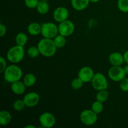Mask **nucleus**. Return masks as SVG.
Here are the masks:
<instances>
[{"label":"nucleus","mask_w":128,"mask_h":128,"mask_svg":"<svg viewBox=\"0 0 128 128\" xmlns=\"http://www.w3.org/2000/svg\"><path fill=\"white\" fill-rule=\"evenodd\" d=\"M37 46L40 50V54L44 57H52L56 54L57 47L54 42L53 39L44 38L39 41Z\"/></svg>","instance_id":"nucleus-1"},{"label":"nucleus","mask_w":128,"mask_h":128,"mask_svg":"<svg viewBox=\"0 0 128 128\" xmlns=\"http://www.w3.org/2000/svg\"><path fill=\"white\" fill-rule=\"evenodd\" d=\"M4 78L5 81L10 83H12L20 81L22 77L23 72L20 67L15 64L8 66L3 72Z\"/></svg>","instance_id":"nucleus-2"},{"label":"nucleus","mask_w":128,"mask_h":128,"mask_svg":"<svg viewBox=\"0 0 128 128\" xmlns=\"http://www.w3.org/2000/svg\"><path fill=\"white\" fill-rule=\"evenodd\" d=\"M25 51L23 46L16 44L11 47L8 51L6 54V58L12 64L20 62L24 58Z\"/></svg>","instance_id":"nucleus-3"},{"label":"nucleus","mask_w":128,"mask_h":128,"mask_svg":"<svg viewBox=\"0 0 128 128\" xmlns=\"http://www.w3.org/2000/svg\"><path fill=\"white\" fill-rule=\"evenodd\" d=\"M58 34V26L54 22H47L41 24V35L43 38L53 39Z\"/></svg>","instance_id":"nucleus-4"},{"label":"nucleus","mask_w":128,"mask_h":128,"mask_svg":"<svg viewBox=\"0 0 128 128\" xmlns=\"http://www.w3.org/2000/svg\"><path fill=\"white\" fill-rule=\"evenodd\" d=\"M91 82L92 88L96 91L107 90L108 87V81L107 78L105 75L101 72L95 73Z\"/></svg>","instance_id":"nucleus-5"},{"label":"nucleus","mask_w":128,"mask_h":128,"mask_svg":"<svg viewBox=\"0 0 128 128\" xmlns=\"http://www.w3.org/2000/svg\"><path fill=\"white\" fill-rule=\"evenodd\" d=\"M98 115L92 110H85L80 114V121L86 126H92L97 122Z\"/></svg>","instance_id":"nucleus-6"},{"label":"nucleus","mask_w":128,"mask_h":128,"mask_svg":"<svg viewBox=\"0 0 128 128\" xmlns=\"http://www.w3.org/2000/svg\"><path fill=\"white\" fill-rule=\"evenodd\" d=\"M108 74L110 80L115 82H120L126 76L124 68L121 66H112L109 70Z\"/></svg>","instance_id":"nucleus-7"},{"label":"nucleus","mask_w":128,"mask_h":128,"mask_svg":"<svg viewBox=\"0 0 128 128\" xmlns=\"http://www.w3.org/2000/svg\"><path fill=\"white\" fill-rule=\"evenodd\" d=\"M56 118L53 114L50 112H43L39 118V122L42 128H51L56 124Z\"/></svg>","instance_id":"nucleus-8"},{"label":"nucleus","mask_w":128,"mask_h":128,"mask_svg":"<svg viewBox=\"0 0 128 128\" xmlns=\"http://www.w3.org/2000/svg\"><path fill=\"white\" fill-rule=\"evenodd\" d=\"M59 34L68 37L74 33L75 31V25L70 20H66L60 22L58 25Z\"/></svg>","instance_id":"nucleus-9"},{"label":"nucleus","mask_w":128,"mask_h":128,"mask_svg":"<svg viewBox=\"0 0 128 128\" xmlns=\"http://www.w3.org/2000/svg\"><path fill=\"white\" fill-rule=\"evenodd\" d=\"M69 16H70V13H69L68 10L63 6L58 7L57 8L55 9L52 13V18L54 20L59 23L68 20Z\"/></svg>","instance_id":"nucleus-10"},{"label":"nucleus","mask_w":128,"mask_h":128,"mask_svg":"<svg viewBox=\"0 0 128 128\" xmlns=\"http://www.w3.org/2000/svg\"><path fill=\"white\" fill-rule=\"evenodd\" d=\"M93 70L90 66H84L81 68L78 74V77L80 78L84 83L91 82L94 76Z\"/></svg>","instance_id":"nucleus-11"},{"label":"nucleus","mask_w":128,"mask_h":128,"mask_svg":"<svg viewBox=\"0 0 128 128\" xmlns=\"http://www.w3.org/2000/svg\"><path fill=\"white\" fill-rule=\"evenodd\" d=\"M23 100L26 107L33 108L38 104L40 101V96L37 92H30L25 94Z\"/></svg>","instance_id":"nucleus-12"},{"label":"nucleus","mask_w":128,"mask_h":128,"mask_svg":"<svg viewBox=\"0 0 128 128\" xmlns=\"http://www.w3.org/2000/svg\"><path fill=\"white\" fill-rule=\"evenodd\" d=\"M108 60L112 66H121L124 62L123 54L119 52H113L110 54Z\"/></svg>","instance_id":"nucleus-13"},{"label":"nucleus","mask_w":128,"mask_h":128,"mask_svg":"<svg viewBox=\"0 0 128 128\" xmlns=\"http://www.w3.org/2000/svg\"><path fill=\"white\" fill-rule=\"evenodd\" d=\"M26 86L23 81H18L11 83V90L14 94L16 95H21L26 91Z\"/></svg>","instance_id":"nucleus-14"},{"label":"nucleus","mask_w":128,"mask_h":128,"mask_svg":"<svg viewBox=\"0 0 128 128\" xmlns=\"http://www.w3.org/2000/svg\"><path fill=\"white\" fill-rule=\"evenodd\" d=\"M90 2V0H71V6L74 10L81 11L85 10Z\"/></svg>","instance_id":"nucleus-15"},{"label":"nucleus","mask_w":128,"mask_h":128,"mask_svg":"<svg viewBox=\"0 0 128 128\" xmlns=\"http://www.w3.org/2000/svg\"><path fill=\"white\" fill-rule=\"evenodd\" d=\"M27 31L31 36H38L41 34V24L37 22H31L28 26Z\"/></svg>","instance_id":"nucleus-16"},{"label":"nucleus","mask_w":128,"mask_h":128,"mask_svg":"<svg viewBox=\"0 0 128 128\" xmlns=\"http://www.w3.org/2000/svg\"><path fill=\"white\" fill-rule=\"evenodd\" d=\"M12 120V116L9 111L2 110L0 112V125L5 126L8 125Z\"/></svg>","instance_id":"nucleus-17"},{"label":"nucleus","mask_w":128,"mask_h":128,"mask_svg":"<svg viewBox=\"0 0 128 128\" xmlns=\"http://www.w3.org/2000/svg\"><path fill=\"white\" fill-rule=\"evenodd\" d=\"M36 9L40 14H46L50 10V5L47 1H40Z\"/></svg>","instance_id":"nucleus-18"},{"label":"nucleus","mask_w":128,"mask_h":128,"mask_svg":"<svg viewBox=\"0 0 128 128\" xmlns=\"http://www.w3.org/2000/svg\"><path fill=\"white\" fill-rule=\"evenodd\" d=\"M28 41V38L26 34L23 32H20L16 34L15 37V42L16 44L21 46H24Z\"/></svg>","instance_id":"nucleus-19"},{"label":"nucleus","mask_w":128,"mask_h":128,"mask_svg":"<svg viewBox=\"0 0 128 128\" xmlns=\"http://www.w3.org/2000/svg\"><path fill=\"white\" fill-rule=\"evenodd\" d=\"M22 81L26 87H31L36 84V77L34 74L27 73L24 76Z\"/></svg>","instance_id":"nucleus-20"},{"label":"nucleus","mask_w":128,"mask_h":128,"mask_svg":"<svg viewBox=\"0 0 128 128\" xmlns=\"http://www.w3.org/2000/svg\"><path fill=\"white\" fill-rule=\"evenodd\" d=\"M66 36H63L61 34H58L56 37L54 38V42L57 48H62L63 47H64L66 44Z\"/></svg>","instance_id":"nucleus-21"},{"label":"nucleus","mask_w":128,"mask_h":128,"mask_svg":"<svg viewBox=\"0 0 128 128\" xmlns=\"http://www.w3.org/2000/svg\"><path fill=\"white\" fill-rule=\"evenodd\" d=\"M109 97V92L106 90H100L98 91L97 94L96 95V99L97 101H100V102H104L108 99Z\"/></svg>","instance_id":"nucleus-22"},{"label":"nucleus","mask_w":128,"mask_h":128,"mask_svg":"<svg viewBox=\"0 0 128 128\" xmlns=\"http://www.w3.org/2000/svg\"><path fill=\"white\" fill-rule=\"evenodd\" d=\"M27 54L30 58H36L40 54V52L38 49V47L34 46H30L27 50Z\"/></svg>","instance_id":"nucleus-23"},{"label":"nucleus","mask_w":128,"mask_h":128,"mask_svg":"<svg viewBox=\"0 0 128 128\" xmlns=\"http://www.w3.org/2000/svg\"><path fill=\"white\" fill-rule=\"evenodd\" d=\"M91 110L97 114H100L104 110L103 102L96 100L91 105Z\"/></svg>","instance_id":"nucleus-24"},{"label":"nucleus","mask_w":128,"mask_h":128,"mask_svg":"<svg viewBox=\"0 0 128 128\" xmlns=\"http://www.w3.org/2000/svg\"><path fill=\"white\" fill-rule=\"evenodd\" d=\"M25 107H26V106L25 105L23 99L16 100L12 104V108H13L14 110L18 111V112L22 111L25 108Z\"/></svg>","instance_id":"nucleus-25"},{"label":"nucleus","mask_w":128,"mask_h":128,"mask_svg":"<svg viewBox=\"0 0 128 128\" xmlns=\"http://www.w3.org/2000/svg\"><path fill=\"white\" fill-rule=\"evenodd\" d=\"M84 82L80 78H76L73 79L71 81V87L73 90H79L83 86V84Z\"/></svg>","instance_id":"nucleus-26"},{"label":"nucleus","mask_w":128,"mask_h":128,"mask_svg":"<svg viewBox=\"0 0 128 128\" xmlns=\"http://www.w3.org/2000/svg\"><path fill=\"white\" fill-rule=\"evenodd\" d=\"M118 8L122 12H128V0H118Z\"/></svg>","instance_id":"nucleus-27"},{"label":"nucleus","mask_w":128,"mask_h":128,"mask_svg":"<svg viewBox=\"0 0 128 128\" xmlns=\"http://www.w3.org/2000/svg\"><path fill=\"white\" fill-rule=\"evenodd\" d=\"M40 0H24V4L30 9H35L37 7Z\"/></svg>","instance_id":"nucleus-28"},{"label":"nucleus","mask_w":128,"mask_h":128,"mask_svg":"<svg viewBox=\"0 0 128 128\" xmlns=\"http://www.w3.org/2000/svg\"><path fill=\"white\" fill-rule=\"evenodd\" d=\"M120 88L123 92H128V78H124L120 81Z\"/></svg>","instance_id":"nucleus-29"},{"label":"nucleus","mask_w":128,"mask_h":128,"mask_svg":"<svg viewBox=\"0 0 128 128\" xmlns=\"http://www.w3.org/2000/svg\"><path fill=\"white\" fill-rule=\"evenodd\" d=\"M0 64H1V68H0V72L1 73H3L4 71L7 68V63H6V61L5 58L2 56L0 57Z\"/></svg>","instance_id":"nucleus-30"},{"label":"nucleus","mask_w":128,"mask_h":128,"mask_svg":"<svg viewBox=\"0 0 128 128\" xmlns=\"http://www.w3.org/2000/svg\"><path fill=\"white\" fill-rule=\"evenodd\" d=\"M6 32H7V28L6 26L2 23L0 24V36L1 37H3L6 35Z\"/></svg>","instance_id":"nucleus-31"},{"label":"nucleus","mask_w":128,"mask_h":128,"mask_svg":"<svg viewBox=\"0 0 128 128\" xmlns=\"http://www.w3.org/2000/svg\"><path fill=\"white\" fill-rule=\"evenodd\" d=\"M124 59V62L126 64H128V50L126 51L123 54Z\"/></svg>","instance_id":"nucleus-32"},{"label":"nucleus","mask_w":128,"mask_h":128,"mask_svg":"<svg viewBox=\"0 0 128 128\" xmlns=\"http://www.w3.org/2000/svg\"><path fill=\"white\" fill-rule=\"evenodd\" d=\"M123 68H124V70L126 74L128 75V64H126Z\"/></svg>","instance_id":"nucleus-33"},{"label":"nucleus","mask_w":128,"mask_h":128,"mask_svg":"<svg viewBox=\"0 0 128 128\" xmlns=\"http://www.w3.org/2000/svg\"><path fill=\"white\" fill-rule=\"evenodd\" d=\"M36 128V126H32V125H28V126H25L24 128Z\"/></svg>","instance_id":"nucleus-34"},{"label":"nucleus","mask_w":128,"mask_h":128,"mask_svg":"<svg viewBox=\"0 0 128 128\" xmlns=\"http://www.w3.org/2000/svg\"><path fill=\"white\" fill-rule=\"evenodd\" d=\"M90 1L92 3H96V2H98L100 0H90Z\"/></svg>","instance_id":"nucleus-35"},{"label":"nucleus","mask_w":128,"mask_h":128,"mask_svg":"<svg viewBox=\"0 0 128 128\" xmlns=\"http://www.w3.org/2000/svg\"><path fill=\"white\" fill-rule=\"evenodd\" d=\"M40 1H48V0H40Z\"/></svg>","instance_id":"nucleus-36"}]
</instances>
